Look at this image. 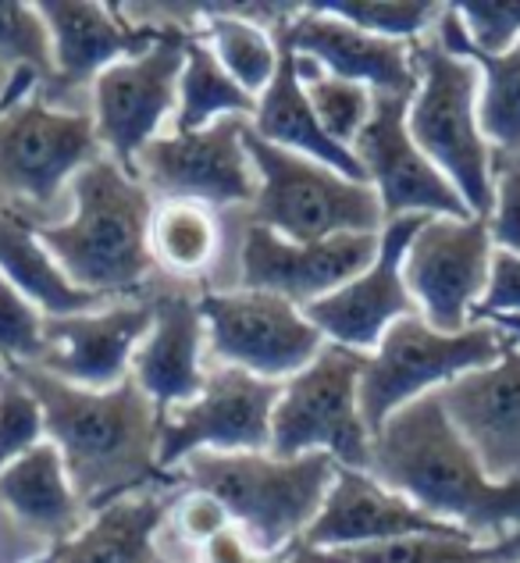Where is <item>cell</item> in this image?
<instances>
[{"instance_id": "6da1fadb", "label": "cell", "mask_w": 520, "mask_h": 563, "mask_svg": "<svg viewBox=\"0 0 520 563\" xmlns=\"http://www.w3.org/2000/svg\"><path fill=\"white\" fill-rule=\"evenodd\" d=\"M4 372L40 399L47 439L62 450L71 488L89 514L143 493L151 482H175L157 464L165 410L132 375L114 389H79L36 364H4Z\"/></svg>"}, {"instance_id": "7a4b0ae2", "label": "cell", "mask_w": 520, "mask_h": 563, "mask_svg": "<svg viewBox=\"0 0 520 563\" xmlns=\"http://www.w3.org/2000/svg\"><path fill=\"white\" fill-rule=\"evenodd\" d=\"M367 474L474 542H499L520 531V478H488L439 393L413 399L385 421L370 439Z\"/></svg>"}, {"instance_id": "3957f363", "label": "cell", "mask_w": 520, "mask_h": 563, "mask_svg": "<svg viewBox=\"0 0 520 563\" xmlns=\"http://www.w3.org/2000/svg\"><path fill=\"white\" fill-rule=\"evenodd\" d=\"M76 211L57 225H36L40 243L79 289L111 296L140 289L154 272V200L136 175L103 154L71 179Z\"/></svg>"}, {"instance_id": "277c9868", "label": "cell", "mask_w": 520, "mask_h": 563, "mask_svg": "<svg viewBox=\"0 0 520 563\" xmlns=\"http://www.w3.org/2000/svg\"><path fill=\"white\" fill-rule=\"evenodd\" d=\"M339 474L335 456L303 453L281 461L272 453H192L175 471L192 493L214 496L261 560L286 553L307 536Z\"/></svg>"}, {"instance_id": "5b68a950", "label": "cell", "mask_w": 520, "mask_h": 563, "mask_svg": "<svg viewBox=\"0 0 520 563\" xmlns=\"http://www.w3.org/2000/svg\"><path fill=\"white\" fill-rule=\"evenodd\" d=\"M413 71L418 93L407 111L413 143L456 186L474 218H493L496 154L478 122L482 71L439 40H413Z\"/></svg>"}, {"instance_id": "8992f818", "label": "cell", "mask_w": 520, "mask_h": 563, "mask_svg": "<svg viewBox=\"0 0 520 563\" xmlns=\"http://www.w3.org/2000/svg\"><path fill=\"white\" fill-rule=\"evenodd\" d=\"M520 339L493 321H474L464 332H439L421 314L399 318L367 357L361 378V413L370 439L396 410L445 389L482 367H493Z\"/></svg>"}, {"instance_id": "52a82bcc", "label": "cell", "mask_w": 520, "mask_h": 563, "mask_svg": "<svg viewBox=\"0 0 520 563\" xmlns=\"http://www.w3.org/2000/svg\"><path fill=\"white\" fill-rule=\"evenodd\" d=\"M243 146L257 172V200L250 225H264L292 243H321L350 232H381L378 192L353 183L321 161L281 151L246 125Z\"/></svg>"}, {"instance_id": "ba28073f", "label": "cell", "mask_w": 520, "mask_h": 563, "mask_svg": "<svg viewBox=\"0 0 520 563\" xmlns=\"http://www.w3.org/2000/svg\"><path fill=\"white\" fill-rule=\"evenodd\" d=\"M367 353L324 343L300 375L281 382L272 418V456L292 461L329 453L339 467H370V432L361 413V378Z\"/></svg>"}, {"instance_id": "9c48e42d", "label": "cell", "mask_w": 520, "mask_h": 563, "mask_svg": "<svg viewBox=\"0 0 520 563\" xmlns=\"http://www.w3.org/2000/svg\"><path fill=\"white\" fill-rule=\"evenodd\" d=\"M103 157L93 114L51 108L43 90L0 111V189L51 207L82 168Z\"/></svg>"}, {"instance_id": "30bf717a", "label": "cell", "mask_w": 520, "mask_h": 563, "mask_svg": "<svg viewBox=\"0 0 520 563\" xmlns=\"http://www.w3.org/2000/svg\"><path fill=\"white\" fill-rule=\"evenodd\" d=\"M197 33L165 25L151 47L125 62H114L93 79V125L118 168L136 175L143 146L161 136V122L178 103V79L186 68V51ZM140 179V175H136Z\"/></svg>"}, {"instance_id": "8fae6325", "label": "cell", "mask_w": 520, "mask_h": 563, "mask_svg": "<svg viewBox=\"0 0 520 563\" xmlns=\"http://www.w3.org/2000/svg\"><path fill=\"white\" fill-rule=\"evenodd\" d=\"M281 382H267L243 367H218L189 404L168 407L161 418L157 464L165 474L192 453H272V418Z\"/></svg>"}, {"instance_id": "7c38bea8", "label": "cell", "mask_w": 520, "mask_h": 563, "mask_svg": "<svg viewBox=\"0 0 520 563\" xmlns=\"http://www.w3.org/2000/svg\"><path fill=\"white\" fill-rule=\"evenodd\" d=\"M200 314L214 357L267 382L300 375L329 343L300 307L272 292H207Z\"/></svg>"}, {"instance_id": "4fadbf2b", "label": "cell", "mask_w": 520, "mask_h": 563, "mask_svg": "<svg viewBox=\"0 0 520 563\" xmlns=\"http://www.w3.org/2000/svg\"><path fill=\"white\" fill-rule=\"evenodd\" d=\"M493 254L488 218H428L403 257V278L418 314L439 332H464L474 324Z\"/></svg>"}, {"instance_id": "5bb4252c", "label": "cell", "mask_w": 520, "mask_h": 563, "mask_svg": "<svg viewBox=\"0 0 520 563\" xmlns=\"http://www.w3.org/2000/svg\"><path fill=\"white\" fill-rule=\"evenodd\" d=\"M250 118H221L200 132H172L143 146L136 175L165 200L203 207L254 203L257 172L243 146Z\"/></svg>"}, {"instance_id": "9a60e30c", "label": "cell", "mask_w": 520, "mask_h": 563, "mask_svg": "<svg viewBox=\"0 0 520 563\" xmlns=\"http://www.w3.org/2000/svg\"><path fill=\"white\" fill-rule=\"evenodd\" d=\"M413 97L375 93V108L364 132L353 143L356 161L367 172V186L378 192L385 221L428 214V218H474L456 186L428 161L410 136L407 111Z\"/></svg>"}, {"instance_id": "2e32d148", "label": "cell", "mask_w": 520, "mask_h": 563, "mask_svg": "<svg viewBox=\"0 0 520 563\" xmlns=\"http://www.w3.org/2000/svg\"><path fill=\"white\" fill-rule=\"evenodd\" d=\"M428 214H407L385 221L378 235V257L367 272H361L343 289H335L324 300L303 307L307 321L335 346L356 353H375L381 335L392 329L399 318L418 314V303L407 289L403 257L413 235L424 229Z\"/></svg>"}, {"instance_id": "e0dca14e", "label": "cell", "mask_w": 520, "mask_h": 563, "mask_svg": "<svg viewBox=\"0 0 520 563\" xmlns=\"http://www.w3.org/2000/svg\"><path fill=\"white\" fill-rule=\"evenodd\" d=\"M378 235L350 232L321 243H292L264 225H250L240 250L243 289L281 296L303 310L367 272L378 257Z\"/></svg>"}, {"instance_id": "ac0fdd59", "label": "cell", "mask_w": 520, "mask_h": 563, "mask_svg": "<svg viewBox=\"0 0 520 563\" xmlns=\"http://www.w3.org/2000/svg\"><path fill=\"white\" fill-rule=\"evenodd\" d=\"M154 324L151 303H122L76 318H47L36 367L79 389H114L132 375V357Z\"/></svg>"}, {"instance_id": "d6986e66", "label": "cell", "mask_w": 520, "mask_h": 563, "mask_svg": "<svg viewBox=\"0 0 520 563\" xmlns=\"http://www.w3.org/2000/svg\"><path fill=\"white\" fill-rule=\"evenodd\" d=\"M275 36L286 40L296 54L314 57L329 76L361 82L370 93H418L413 43L370 36L364 29L318 11L314 4L296 8V14L275 25Z\"/></svg>"}, {"instance_id": "ffe728a7", "label": "cell", "mask_w": 520, "mask_h": 563, "mask_svg": "<svg viewBox=\"0 0 520 563\" xmlns=\"http://www.w3.org/2000/svg\"><path fill=\"white\" fill-rule=\"evenodd\" d=\"M413 536L471 539L467 531L439 521V517L413 507L407 496L385 488L367 471L339 467L329 499H324L314 525L307 528L303 542L324 545V550H364V545H381Z\"/></svg>"}, {"instance_id": "44dd1931", "label": "cell", "mask_w": 520, "mask_h": 563, "mask_svg": "<svg viewBox=\"0 0 520 563\" xmlns=\"http://www.w3.org/2000/svg\"><path fill=\"white\" fill-rule=\"evenodd\" d=\"M439 399L488 478H520V343L493 367L450 382Z\"/></svg>"}, {"instance_id": "7402d4cb", "label": "cell", "mask_w": 520, "mask_h": 563, "mask_svg": "<svg viewBox=\"0 0 520 563\" xmlns=\"http://www.w3.org/2000/svg\"><path fill=\"white\" fill-rule=\"evenodd\" d=\"M54 40V82L43 93H68L93 82L114 62L143 54L165 25H140L97 0H40Z\"/></svg>"}, {"instance_id": "603a6c76", "label": "cell", "mask_w": 520, "mask_h": 563, "mask_svg": "<svg viewBox=\"0 0 520 563\" xmlns=\"http://www.w3.org/2000/svg\"><path fill=\"white\" fill-rule=\"evenodd\" d=\"M203 314L200 300L186 292H165L154 300V324L132 357V378L154 399L157 410L189 404L203 389Z\"/></svg>"}, {"instance_id": "cb8c5ba5", "label": "cell", "mask_w": 520, "mask_h": 563, "mask_svg": "<svg viewBox=\"0 0 520 563\" xmlns=\"http://www.w3.org/2000/svg\"><path fill=\"white\" fill-rule=\"evenodd\" d=\"M275 43H278V71L272 86L257 97V114H254V122H250V129H254L261 140L281 146V151L321 161V165H329L332 172L346 175L353 183H367V172L361 161H356V154L350 146L335 143L329 132L321 129L300 82V71H296V51L278 36Z\"/></svg>"}, {"instance_id": "d4e9b609", "label": "cell", "mask_w": 520, "mask_h": 563, "mask_svg": "<svg viewBox=\"0 0 520 563\" xmlns=\"http://www.w3.org/2000/svg\"><path fill=\"white\" fill-rule=\"evenodd\" d=\"M0 503L22 528L51 545L71 539L86 525V507L71 488L62 450L51 439L0 471Z\"/></svg>"}, {"instance_id": "484cf974", "label": "cell", "mask_w": 520, "mask_h": 563, "mask_svg": "<svg viewBox=\"0 0 520 563\" xmlns=\"http://www.w3.org/2000/svg\"><path fill=\"white\" fill-rule=\"evenodd\" d=\"M175 510L165 493L114 499L86 517L71 539L51 545L54 563H157V531Z\"/></svg>"}, {"instance_id": "4316f807", "label": "cell", "mask_w": 520, "mask_h": 563, "mask_svg": "<svg viewBox=\"0 0 520 563\" xmlns=\"http://www.w3.org/2000/svg\"><path fill=\"white\" fill-rule=\"evenodd\" d=\"M0 275L47 318L93 314L103 300L97 292L79 289L62 272L51 250L40 243L33 221L8 211V207H0Z\"/></svg>"}, {"instance_id": "83f0119b", "label": "cell", "mask_w": 520, "mask_h": 563, "mask_svg": "<svg viewBox=\"0 0 520 563\" xmlns=\"http://www.w3.org/2000/svg\"><path fill=\"white\" fill-rule=\"evenodd\" d=\"M435 40L445 51L482 71V97H478V122L496 161H517L520 157V40L507 54H482L464 33V22L453 4H445L439 14Z\"/></svg>"}, {"instance_id": "f1b7e54d", "label": "cell", "mask_w": 520, "mask_h": 563, "mask_svg": "<svg viewBox=\"0 0 520 563\" xmlns=\"http://www.w3.org/2000/svg\"><path fill=\"white\" fill-rule=\"evenodd\" d=\"M250 8L254 4H189V11H197V19L203 22L197 36L211 43L221 68L250 97H261L278 71V43L250 14H240Z\"/></svg>"}, {"instance_id": "f546056e", "label": "cell", "mask_w": 520, "mask_h": 563, "mask_svg": "<svg viewBox=\"0 0 520 563\" xmlns=\"http://www.w3.org/2000/svg\"><path fill=\"white\" fill-rule=\"evenodd\" d=\"M257 114V97H250L225 68H221L211 43L200 36L189 43L186 68L178 79V103H175V132H200L221 118H250Z\"/></svg>"}, {"instance_id": "4dcf8cb0", "label": "cell", "mask_w": 520, "mask_h": 563, "mask_svg": "<svg viewBox=\"0 0 520 563\" xmlns=\"http://www.w3.org/2000/svg\"><path fill=\"white\" fill-rule=\"evenodd\" d=\"M218 250V221L211 207L189 200H165L154 211L151 254L154 264L175 275H200Z\"/></svg>"}, {"instance_id": "1f68e13d", "label": "cell", "mask_w": 520, "mask_h": 563, "mask_svg": "<svg viewBox=\"0 0 520 563\" xmlns=\"http://www.w3.org/2000/svg\"><path fill=\"white\" fill-rule=\"evenodd\" d=\"M353 563H513V536L499 542L413 536L353 550Z\"/></svg>"}, {"instance_id": "d6a6232c", "label": "cell", "mask_w": 520, "mask_h": 563, "mask_svg": "<svg viewBox=\"0 0 520 563\" xmlns=\"http://www.w3.org/2000/svg\"><path fill=\"white\" fill-rule=\"evenodd\" d=\"M0 65L33 71L40 82H54V40L40 4L0 0Z\"/></svg>"}, {"instance_id": "836d02e7", "label": "cell", "mask_w": 520, "mask_h": 563, "mask_svg": "<svg viewBox=\"0 0 520 563\" xmlns=\"http://www.w3.org/2000/svg\"><path fill=\"white\" fill-rule=\"evenodd\" d=\"M314 8L364 29L370 36L403 43L421 40L424 29L442 14V4H428V0H318Z\"/></svg>"}, {"instance_id": "e575fe53", "label": "cell", "mask_w": 520, "mask_h": 563, "mask_svg": "<svg viewBox=\"0 0 520 563\" xmlns=\"http://www.w3.org/2000/svg\"><path fill=\"white\" fill-rule=\"evenodd\" d=\"M310 108H314L321 129L329 132L335 143H343L353 151L356 136L364 132L370 108H375V93L367 90L361 82H350V79H339L321 71L310 82H303Z\"/></svg>"}, {"instance_id": "d590c367", "label": "cell", "mask_w": 520, "mask_h": 563, "mask_svg": "<svg viewBox=\"0 0 520 563\" xmlns=\"http://www.w3.org/2000/svg\"><path fill=\"white\" fill-rule=\"evenodd\" d=\"M47 439L40 399L11 375L0 378V471Z\"/></svg>"}, {"instance_id": "8d00e7d4", "label": "cell", "mask_w": 520, "mask_h": 563, "mask_svg": "<svg viewBox=\"0 0 520 563\" xmlns=\"http://www.w3.org/2000/svg\"><path fill=\"white\" fill-rule=\"evenodd\" d=\"M43 321L40 310L0 275V361L4 364H40L43 357Z\"/></svg>"}, {"instance_id": "74e56055", "label": "cell", "mask_w": 520, "mask_h": 563, "mask_svg": "<svg viewBox=\"0 0 520 563\" xmlns=\"http://www.w3.org/2000/svg\"><path fill=\"white\" fill-rule=\"evenodd\" d=\"M453 8L482 54H507L520 40V0H460Z\"/></svg>"}, {"instance_id": "f35d334b", "label": "cell", "mask_w": 520, "mask_h": 563, "mask_svg": "<svg viewBox=\"0 0 520 563\" xmlns=\"http://www.w3.org/2000/svg\"><path fill=\"white\" fill-rule=\"evenodd\" d=\"M488 235L496 250L520 257V161H496V207Z\"/></svg>"}, {"instance_id": "ab89813d", "label": "cell", "mask_w": 520, "mask_h": 563, "mask_svg": "<svg viewBox=\"0 0 520 563\" xmlns=\"http://www.w3.org/2000/svg\"><path fill=\"white\" fill-rule=\"evenodd\" d=\"M488 318H520V257L496 250L493 272H488V289L482 303L474 307V321Z\"/></svg>"}, {"instance_id": "60d3db41", "label": "cell", "mask_w": 520, "mask_h": 563, "mask_svg": "<svg viewBox=\"0 0 520 563\" xmlns=\"http://www.w3.org/2000/svg\"><path fill=\"white\" fill-rule=\"evenodd\" d=\"M172 517H175V525H178V531L192 542V545H207L211 539H218L221 531H229V528H235L232 525V517L225 514V507L214 499V496H207V493H189L186 496H178L175 499V510H172Z\"/></svg>"}, {"instance_id": "b9f144b4", "label": "cell", "mask_w": 520, "mask_h": 563, "mask_svg": "<svg viewBox=\"0 0 520 563\" xmlns=\"http://www.w3.org/2000/svg\"><path fill=\"white\" fill-rule=\"evenodd\" d=\"M200 563H261V556L250 550L240 528H229L218 539L200 545Z\"/></svg>"}, {"instance_id": "7bdbcfd3", "label": "cell", "mask_w": 520, "mask_h": 563, "mask_svg": "<svg viewBox=\"0 0 520 563\" xmlns=\"http://www.w3.org/2000/svg\"><path fill=\"white\" fill-rule=\"evenodd\" d=\"M272 563H353V550H324V545L292 542L286 553L272 556Z\"/></svg>"}, {"instance_id": "ee69618b", "label": "cell", "mask_w": 520, "mask_h": 563, "mask_svg": "<svg viewBox=\"0 0 520 563\" xmlns=\"http://www.w3.org/2000/svg\"><path fill=\"white\" fill-rule=\"evenodd\" d=\"M40 86V79L33 71H11L8 65H0V111L8 108V103L22 100L25 93H33Z\"/></svg>"}, {"instance_id": "f6af8a7d", "label": "cell", "mask_w": 520, "mask_h": 563, "mask_svg": "<svg viewBox=\"0 0 520 563\" xmlns=\"http://www.w3.org/2000/svg\"><path fill=\"white\" fill-rule=\"evenodd\" d=\"M493 324H499V329H507V332H513L517 339H520V318H488Z\"/></svg>"}, {"instance_id": "bcb514c9", "label": "cell", "mask_w": 520, "mask_h": 563, "mask_svg": "<svg viewBox=\"0 0 520 563\" xmlns=\"http://www.w3.org/2000/svg\"><path fill=\"white\" fill-rule=\"evenodd\" d=\"M25 563H54V556H51V550H47V553H40V556H33V560H25Z\"/></svg>"}, {"instance_id": "7dc6e473", "label": "cell", "mask_w": 520, "mask_h": 563, "mask_svg": "<svg viewBox=\"0 0 520 563\" xmlns=\"http://www.w3.org/2000/svg\"><path fill=\"white\" fill-rule=\"evenodd\" d=\"M513 563H520V531H513Z\"/></svg>"}, {"instance_id": "c3c4849f", "label": "cell", "mask_w": 520, "mask_h": 563, "mask_svg": "<svg viewBox=\"0 0 520 563\" xmlns=\"http://www.w3.org/2000/svg\"><path fill=\"white\" fill-rule=\"evenodd\" d=\"M157 563H172V560H165V556H157Z\"/></svg>"}, {"instance_id": "681fc988", "label": "cell", "mask_w": 520, "mask_h": 563, "mask_svg": "<svg viewBox=\"0 0 520 563\" xmlns=\"http://www.w3.org/2000/svg\"><path fill=\"white\" fill-rule=\"evenodd\" d=\"M261 563H272V560H261Z\"/></svg>"}]
</instances>
